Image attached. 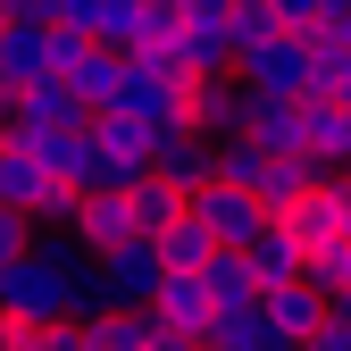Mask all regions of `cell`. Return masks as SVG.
<instances>
[{
	"instance_id": "ba28073f",
	"label": "cell",
	"mask_w": 351,
	"mask_h": 351,
	"mask_svg": "<svg viewBox=\"0 0 351 351\" xmlns=\"http://www.w3.org/2000/svg\"><path fill=\"white\" fill-rule=\"evenodd\" d=\"M285 226H293L301 259H326V251H343V243H351V193H343L335 176H326V184H318L310 201H301V209L285 217Z\"/></svg>"
},
{
	"instance_id": "9a60e30c",
	"label": "cell",
	"mask_w": 351,
	"mask_h": 351,
	"mask_svg": "<svg viewBox=\"0 0 351 351\" xmlns=\"http://www.w3.org/2000/svg\"><path fill=\"white\" fill-rule=\"evenodd\" d=\"M176 335L159 326V310H109L84 326V351H167Z\"/></svg>"
},
{
	"instance_id": "6da1fadb",
	"label": "cell",
	"mask_w": 351,
	"mask_h": 351,
	"mask_svg": "<svg viewBox=\"0 0 351 351\" xmlns=\"http://www.w3.org/2000/svg\"><path fill=\"white\" fill-rule=\"evenodd\" d=\"M75 251L84 243H67V234H34V251L0 268V326H25V335L75 326L67 318V268H75Z\"/></svg>"
},
{
	"instance_id": "ffe728a7",
	"label": "cell",
	"mask_w": 351,
	"mask_h": 351,
	"mask_svg": "<svg viewBox=\"0 0 351 351\" xmlns=\"http://www.w3.org/2000/svg\"><path fill=\"white\" fill-rule=\"evenodd\" d=\"M201 285H209V301H217V318H226V310H259V276H251L243 251H217L209 268H201Z\"/></svg>"
},
{
	"instance_id": "4fadbf2b",
	"label": "cell",
	"mask_w": 351,
	"mask_h": 351,
	"mask_svg": "<svg viewBox=\"0 0 351 351\" xmlns=\"http://www.w3.org/2000/svg\"><path fill=\"white\" fill-rule=\"evenodd\" d=\"M67 243H84V251H117V243H134V209H125V193H93V201H75V217H67ZM151 243V234H143Z\"/></svg>"
},
{
	"instance_id": "44dd1931",
	"label": "cell",
	"mask_w": 351,
	"mask_h": 351,
	"mask_svg": "<svg viewBox=\"0 0 351 351\" xmlns=\"http://www.w3.org/2000/svg\"><path fill=\"white\" fill-rule=\"evenodd\" d=\"M67 84H75V101L93 109V117H109L117 93H125V59H117V51H84V67H75Z\"/></svg>"
},
{
	"instance_id": "7402d4cb",
	"label": "cell",
	"mask_w": 351,
	"mask_h": 351,
	"mask_svg": "<svg viewBox=\"0 0 351 351\" xmlns=\"http://www.w3.org/2000/svg\"><path fill=\"white\" fill-rule=\"evenodd\" d=\"M159 259H167V276H201L209 259H217V243L193 226V209H184V217H176V226L159 234Z\"/></svg>"
},
{
	"instance_id": "cb8c5ba5",
	"label": "cell",
	"mask_w": 351,
	"mask_h": 351,
	"mask_svg": "<svg viewBox=\"0 0 351 351\" xmlns=\"http://www.w3.org/2000/svg\"><path fill=\"white\" fill-rule=\"evenodd\" d=\"M310 293L318 301H351V243L326 251V259H310Z\"/></svg>"
},
{
	"instance_id": "5b68a950",
	"label": "cell",
	"mask_w": 351,
	"mask_h": 351,
	"mask_svg": "<svg viewBox=\"0 0 351 351\" xmlns=\"http://www.w3.org/2000/svg\"><path fill=\"white\" fill-rule=\"evenodd\" d=\"M159 285H167V259H159V243H117V251H101V293H109V310H151L159 301Z\"/></svg>"
},
{
	"instance_id": "7c38bea8",
	"label": "cell",
	"mask_w": 351,
	"mask_h": 351,
	"mask_svg": "<svg viewBox=\"0 0 351 351\" xmlns=\"http://www.w3.org/2000/svg\"><path fill=\"white\" fill-rule=\"evenodd\" d=\"M184 125L209 134V143H234L243 134V84L234 75H201L193 93H184Z\"/></svg>"
},
{
	"instance_id": "e0dca14e",
	"label": "cell",
	"mask_w": 351,
	"mask_h": 351,
	"mask_svg": "<svg viewBox=\"0 0 351 351\" xmlns=\"http://www.w3.org/2000/svg\"><path fill=\"white\" fill-rule=\"evenodd\" d=\"M93 143H101V159L125 176V184H143L151 159H159V134H143L134 117H93Z\"/></svg>"
},
{
	"instance_id": "ac0fdd59",
	"label": "cell",
	"mask_w": 351,
	"mask_h": 351,
	"mask_svg": "<svg viewBox=\"0 0 351 351\" xmlns=\"http://www.w3.org/2000/svg\"><path fill=\"white\" fill-rule=\"evenodd\" d=\"M243 134H251L259 151H293V159H301V101L243 93Z\"/></svg>"
},
{
	"instance_id": "83f0119b",
	"label": "cell",
	"mask_w": 351,
	"mask_h": 351,
	"mask_svg": "<svg viewBox=\"0 0 351 351\" xmlns=\"http://www.w3.org/2000/svg\"><path fill=\"white\" fill-rule=\"evenodd\" d=\"M301 351H351V318H326V326L301 343Z\"/></svg>"
},
{
	"instance_id": "d6986e66",
	"label": "cell",
	"mask_w": 351,
	"mask_h": 351,
	"mask_svg": "<svg viewBox=\"0 0 351 351\" xmlns=\"http://www.w3.org/2000/svg\"><path fill=\"white\" fill-rule=\"evenodd\" d=\"M125 209H134V234H151V243H159V234H167V226H176V217H184L193 201L176 193L167 176H143V184H125Z\"/></svg>"
},
{
	"instance_id": "3957f363",
	"label": "cell",
	"mask_w": 351,
	"mask_h": 351,
	"mask_svg": "<svg viewBox=\"0 0 351 351\" xmlns=\"http://www.w3.org/2000/svg\"><path fill=\"white\" fill-rule=\"evenodd\" d=\"M234 84L243 93H276V101H310L318 93L310 34H276V42H259V51H234Z\"/></svg>"
},
{
	"instance_id": "484cf974",
	"label": "cell",
	"mask_w": 351,
	"mask_h": 351,
	"mask_svg": "<svg viewBox=\"0 0 351 351\" xmlns=\"http://www.w3.org/2000/svg\"><path fill=\"white\" fill-rule=\"evenodd\" d=\"M34 234H42L34 217H17V209H0V268H9V259H25V251H34Z\"/></svg>"
},
{
	"instance_id": "8992f818",
	"label": "cell",
	"mask_w": 351,
	"mask_h": 351,
	"mask_svg": "<svg viewBox=\"0 0 351 351\" xmlns=\"http://www.w3.org/2000/svg\"><path fill=\"white\" fill-rule=\"evenodd\" d=\"M67 75L59 59V25H9L0 34V93H34V84Z\"/></svg>"
},
{
	"instance_id": "277c9868",
	"label": "cell",
	"mask_w": 351,
	"mask_h": 351,
	"mask_svg": "<svg viewBox=\"0 0 351 351\" xmlns=\"http://www.w3.org/2000/svg\"><path fill=\"white\" fill-rule=\"evenodd\" d=\"M184 93L193 84H176V75H159V67H143V59H125V93H117V109L109 117H134L143 134H176V125H184Z\"/></svg>"
},
{
	"instance_id": "f546056e",
	"label": "cell",
	"mask_w": 351,
	"mask_h": 351,
	"mask_svg": "<svg viewBox=\"0 0 351 351\" xmlns=\"http://www.w3.org/2000/svg\"><path fill=\"white\" fill-rule=\"evenodd\" d=\"M9 25H17V17H9V0H0V34H9Z\"/></svg>"
},
{
	"instance_id": "52a82bcc",
	"label": "cell",
	"mask_w": 351,
	"mask_h": 351,
	"mask_svg": "<svg viewBox=\"0 0 351 351\" xmlns=\"http://www.w3.org/2000/svg\"><path fill=\"white\" fill-rule=\"evenodd\" d=\"M193 226L217 251H251V234L268 226V209H259L251 193H234V184H209V193H193Z\"/></svg>"
},
{
	"instance_id": "4316f807",
	"label": "cell",
	"mask_w": 351,
	"mask_h": 351,
	"mask_svg": "<svg viewBox=\"0 0 351 351\" xmlns=\"http://www.w3.org/2000/svg\"><path fill=\"white\" fill-rule=\"evenodd\" d=\"M25 351H84V326H42L25 335Z\"/></svg>"
},
{
	"instance_id": "9c48e42d",
	"label": "cell",
	"mask_w": 351,
	"mask_h": 351,
	"mask_svg": "<svg viewBox=\"0 0 351 351\" xmlns=\"http://www.w3.org/2000/svg\"><path fill=\"white\" fill-rule=\"evenodd\" d=\"M301 159L318 176H351V101H301Z\"/></svg>"
},
{
	"instance_id": "f1b7e54d",
	"label": "cell",
	"mask_w": 351,
	"mask_h": 351,
	"mask_svg": "<svg viewBox=\"0 0 351 351\" xmlns=\"http://www.w3.org/2000/svg\"><path fill=\"white\" fill-rule=\"evenodd\" d=\"M326 34H335V51H343V67H351V17H343V25H326Z\"/></svg>"
},
{
	"instance_id": "2e32d148",
	"label": "cell",
	"mask_w": 351,
	"mask_h": 351,
	"mask_svg": "<svg viewBox=\"0 0 351 351\" xmlns=\"http://www.w3.org/2000/svg\"><path fill=\"white\" fill-rule=\"evenodd\" d=\"M251 276H259V293H268V285H301V276H310V259H301V243H293V226H285V217H268V226H259L251 234Z\"/></svg>"
},
{
	"instance_id": "5bb4252c",
	"label": "cell",
	"mask_w": 351,
	"mask_h": 351,
	"mask_svg": "<svg viewBox=\"0 0 351 351\" xmlns=\"http://www.w3.org/2000/svg\"><path fill=\"white\" fill-rule=\"evenodd\" d=\"M151 310H159V326H167L176 343H209V326H217V301H209L201 276H167Z\"/></svg>"
},
{
	"instance_id": "4dcf8cb0",
	"label": "cell",
	"mask_w": 351,
	"mask_h": 351,
	"mask_svg": "<svg viewBox=\"0 0 351 351\" xmlns=\"http://www.w3.org/2000/svg\"><path fill=\"white\" fill-rule=\"evenodd\" d=\"M167 351H201V343H167Z\"/></svg>"
},
{
	"instance_id": "8fae6325",
	"label": "cell",
	"mask_w": 351,
	"mask_h": 351,
	"mask_svg": "<svg viewBox=\"0 0 351 351\" xmlns=\"http://www.w3.org/2000/svg\"><path fill=\"white\" fill-rule=\"evenodd\" d=\"M151 176H167V184L193 201V193H209V184H217V143H209V134H193V125H176V134L159 143V159H151Z\"/></svg>"
},
{
	"instance_id": "7a4b0ae2",
	"label": "cell",
	"mask_w": 351,
	"mask_h": 351,
	"mask_svg": "<svg viewBox=\"0 0 351 351\" xmlns=\"http://www.w3.org/2000/svg\"><path fill=\"white\" fill-rule=\"evenodd\" d=\"M0 209H17V217H34V226H59V234H67L75 193L59 184L51 167H42V151H25V143H0Z\"/></svg>"
},
{
	"instance_id": "603a6c76",
	"label": "cell",
	"mask_w": 351,
	"mask_h": 351,
	"mask_svg": "<svg viewBox=\"0 0 351 351\" xmlns=\"http://www.w3.org/2000/svg\"><path fill=\"white\" fill-rule=\"evenodd\" d=\"M276 34H293L268 0H234V51H259V42H276Z\"/></svg>"
},
{
	"instance_id": "30bf717a",
	"label": "cell",
	"mask_w": 351,
	"mask_h": 351,
	"mask_svg": "<svg viewBox=\"0 0 351 351\" xmlns=\"http://www.w3.org/2000/svg\"><path fill=\"white\" fill-rule=\"evenodd\" d=\"M259 326H268L285 351H301V343L326 326V301L310 293V276H301V285H268V293H259Z\"/></svg>"
},
{
	"instance_id": "d4e9b609",
	"label": "cell",
	"mask_w": 351,
	"mask_h": 351,
	"mask_svg": "<svg viewBox=\"0 0 351 351\" xmlns=\"http://www.w3.org/2000/svg\"><path fill=\"white\" fill-rule=\"evenodd\" d=\"M176 25H217V34H234V0H176Z\"/></svg>"
}]
</instances>
